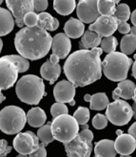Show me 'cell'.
<instances>
[{"mask_svg":"<svg viewBox=\"0 0 136 157\" xmlns=\"http://www.w3.org/2000/svg\"><path fill=\"white\" fill-rule=\"evenodd\" d=\"M101 48L79 50L71 53L65 62L64 72L75 88L93 84L102 76Z\"/></svg>","mask_w":136,"mask_h":157,"instance_id":"cell-1","label":"cell"},{"mask_svg":"<svg viewBox=\"0 0 136 157\" xmlns=\"http://www.w3.org/2000/svg\"><path fill=\"white\" fill-rule=\"evenodd\" d=\"M51 38L46 30L37 26H26L15 34L14 46L16 51L23 57L38 60L46 56L50 52Z\"/></svg>","mask_w":136,"mask_h":157,"instance_id":"cell-2","label":"cell"},{"mask_svg":"<svg viewBox=\"0 0 136 157\" xmlns=\"http://www.w3.org/2000/svg\"><path fill=\"white\" fill-rule=\"evenodd\" d=\"M15 92L17 97L28 105H38L46 95L43 79L32 75H24L17 81Z\"/></svg>","mask_w":136,"mask_h":157,"instance_id":"cell-3","label":"cell"},{"mask_svg":"<svg viewBox=\"0 0 136 157\" xmlns=\"http://www.w3.org/2000/svg\"><path fill=\"white\" fill-rule=\"evenodd\" d=\"M133 60L127 54L114 51L108 52L101 62L102 71L108 79L119 82L127 78Z\"/></svg>","mask_w":136,"mask_h":157,"instance_id":"cell-4","label":"cell"},{"mask_svg":"<svg viewBox=\"0 0 136 157\" xmlns=\"http://www.w3.org/2000/svg\"><path fill=\"white\" fill-rule=\"evenodd\" d=\"M26 122L25 112L17 106H7L0 112V131L6 134L20 132Z\"/></svg>","mask_w":136,"mask_h":157,"instance_id":"cell-5","label":"cell"},{"mask_svg":"<svg viewBox=\"0 0 136 157\" xmlns=\"http://www.w3.org/2000/svg\"><path fill=\"white\" fill-rule=\"evenodd\" d=\"M51 133L54 140L61 143H68L78 134L79 124L74 116L67 114H61L51 123Z\"/></svg>","mask_w":136,"mask_h":157,"instance_id":"cell-6","label":"cell"},{"mask_svg":"<svg viewBox=\"0 0 136 157\" xmlns=\"http://www.w3.org/2000/svg\"><path fill=\"white\" fill-rule=\"evenodd\" d=\"M106 109L108 121L115 126L127 125L134 116L131 106L124 99L114 100L112 103H108Z\"/></svg>","mask_w":136,"mask_h":157,"instance_id":"cell-7","label":"cell"},{"mask_svg":"<svg viewBox=\"0 0 136 157\" xmlns=\"http://www.w3.org/2000/svg\"><path fill=\"white\" fill-rule=\"evenodd\" d=\"M93 141L79 133L70 142L65 143V151L70 157H89L93 151Z\"/></svg>","mask_w":136,"mask_h":157,"instance_id":"cell-8","label":"cell"},{"mask_svg":"<svg viewBox=\"0 0 136 157\" xmlns=\"http://www.w3.org/2000/svg\"><path fill=\"white\" fill-rule=\"evenodd\" d=\"M13 139V147L17 152L28 156L39 146V140L37 135H35L32 132L28 131L26 132H18Z\"/></svg>","mask_w":136,"mask_h":157,"instance_id":"cell-9","label":"cell"},{"mask_svg":"<svg viewBox=\"0 0 136 157\" xmlns=\"http://www.w3.org/2000/svg\"><path fill=\"white\" fill-rule=\"evenodd\" d=\"M18 71L15 64L7 58H0V90L12 88L17 81Z\"/></svg>","mask_w":136,"mask_h":157,"instance_id":"cell-10","label":"cell"},{"mask_svg":"<svg viewBox=\"0 0 136 157\" xmlns=\"http://www.w3.org/2000/svg\"><path fill=\"white\" fill-rule=\"evenodd\" d=\"M119 21L114 15H99L96 20L90 23L89 30L97 33L101 36H110L112 35L118 27Z\"/></svg>","mask_w":136,"mask_h":157,"instance_id":"cell-11","label":"cell"},{"mask_svg":"<svg viewBox=\"0 0 136 157\" xmlns=\"http://www.w3.org/2000/svg\"><path fill=\"white\" fill-rule=\"evenodd\" d=\"M6 5L19 28L24 27V15L29 12H34L33 0H6Z\"/></svg>","mask_w":136,"mask_h":157,"instance_id":"cell-12","label":"cell"},{"mask_svg":"<svg viewBox=\"0 0 136 157\" xmlns=\"http://www.w3.org/2000/svg\"><path fill=\"white\" fill-rule=\"evenodd\" d=\"M76 14L80 21L90 24L100 15L97 9V0H79L76 6Z\"/></svg>","mask_w":136,"mask_h":157,"instance_id":"cell-13","label":"cell"},{"mask_svg":"<svg viewBox=\"0 0 136 157\" xmlns=\"http://www.w3.org/2000/svg\"><path fill=\"white\" fill-rule=\"evenodd\" d=\"M75 87L69 80H62L58 82L53 89V96L56 102L69 103L71 106L75 105L74 95Z\"/></svg>","mask_w":136,"mask_h":157,"instance_id":"cell-14","label":"cell"},{"mask_svg":"<svg viewBox=\"0 0 136 157\" xmlns=\"http://www.w3.org/2000/svg\"><path fill=\"white\" fill-rule=\"evenodd\" d=\"M59 58L54 53H51L50 60L45 62L41 66L40 75L41 76L50 82V84H54L61 73V66L59 65Z\"/></svg>","mask_w":136,"mask_h":157,"instance_id":"cell-15","label":"cell"},{"mask_svg":"<svg viewBox=\"0 0 136 157\" xmlns=\"http://www.w3.org/2000/svg\"><path fill=\"white\" fill-rule=\"evenodd\" d=\"M51 49L59 59H65L71 50L70 38L63 33H57L51 38Z\"/></svg>","mask_w":136,"mask_h":157,"instance_id":"cell-16","label":"cell"},{"mask_svg":"<svg viewBox=\"0 0 136 157\" xmlns=\"http://www.w3.org/2000/svg\"><path fill=\"white\" fill-rule=\"evenodd\" d=\"M114 147L121 156H130L136 147V140L130 134L122 133L117 136L114 141Z\"/></svg>","mask_w":136,"mask_h":157,"instance_id":"cell-17","label":"cell"},{"mask_svg":"<svg viewBox=\"0 0 136 157\" xmlns=\"http://www.w3.org/2000/svg\"><path fill=\"white\" fill-rule=\"evenodd\" d=\"M136 86L135 84L128 79H124L119 81L118 83V87H117L113 92H112V98L113 100L116 99H124V100H128V99H132L133 101L136 100Z\"/></svg>","mask_w":136,"mask_h":157,"instance_id":"cell-18","label":"cell"},{"mask_svg":"<svg viewBox=\"0 0 136 157\" xmlns=\"http://www.w3.org/2000/svg\"><path fill=\"white\" fill-rule=\"evenodd\" d=\"M102 40V36L97 33L88 30L82 34V38L79 42L80 50H89L98 47Z\"/></svg>","mask_w":136,"mask_h":157,"instance_id":"cell-19","label":"cell"},{"mask_svg":"<svg viewBox=\"0 0 136 157\" xmlns=\"http://www.w3.org/2000/svg\"><path fill=\"white\" fill-rule=\"evenodd\" d=\"M65 34L70 38H78L85 32V26L82 21L71 17L69 19L64 27Z\"/></svg>","mask_w":136,"mask_h":157,"instance_id":"cell-20","label":"cell"},{"mask_svg":"<svg viewBox=\"0 0 136 157\" xmlns=\"http://www.w3.org/2000/svg\"><path fill=\"white\" fill-rule=\"evenodd\" d=\"M94 154L95 156L101 157H114L117 152L114 147V141L104 139L95 144L94 147Z\"/></svg>","mask_w":136,"mask_h":157,"instance_id":"cell-21","label":"cell"},{"mask_svg":"<svg viewBox=\"0 0 136 157\" xmlns=\"http://www.w3.org/2000/svg\"><path fill=\"white\" fill-rule=\"evenodd\" d=\"M14 27V18L6 9L0 8V36L10 33Z\"/></svg>","mask_w":136,"mask_h":157,"instance_id":"cell-22","label":"cell"},{"mask_svg":"<svg viewBox=\"0 0 136 157\" xmlns=\"http://www.w3.org/2000/svg\"><path fill=\"white\" fill-rule=\"evenodd\" d=\"M26 118L27 122L32 128H40L46 122L47 115L42 109L35 107L29 110L28 113L26 114Z\"/></svg>","mask_w":136,"mask_h":157,"instance_id":"cell-23","label":"cell"},{"mask_svg":"<svg viewBox=\"0 0 136 157\" xmlns=\"http://www.w3.org/2000/svg\"><path fill=\"white\" fill-rule=\"evenodd\" d=\"M37 15H38V21H37V25H36L37 27L41 28L43 30L50 31V32L55 31L58 29L59 21L56 18L51 16L49 13L41 12Z\"/></svg>","mask_w":136,"mask_h":157,"instance_id":"cell-24","label":"cell"},{"mask_svg":"<svg viewBox=\"0 0 136 157\" xmlns=\"http://www.w3.org/2000/svg\"><path fill=\"white\" fill-rule=\"evenodd\" d=\"M76 7L75 0H53V9L61 15H69Z\"/></svg>","mask_w":136,"mask_h":157,"instance_id":"cell-25","label":"cell"},{"mask_svg":"<svg viewBox=\"0 0 136 157\" xmlns=\"http://www.w3.org/2000/svg\"><path fill=\"white\" fill-rule=\"evenodd\" d=\"M108 103L110 100L105 92H97L90 96L89 108L94 110H103L108 107Z\"/></svg>","mask_w":136,"mask_h":157,"instance_id":"cell-26","label":"cell"},{"mask_svg":"<svg viewBox=\"0 0 136 157\" xmlns=\"http://www.w3.org/2000/svg\"><path fill=\"white\" fill-rule=\"evenodd\" d=\"M120 49L121 52L127 55L133 53L136 49V35L130 33L125 34L120 43Z\"/></svg>","mask_w":136,"mask_h":157,"instance_id":"cell-27","label":"cell"},{"mask_svg":"<svg viewBox=\"0 0 136 157\" xmlns=\"http://www.w3.org/2000/svg\"><path fill=\"white\" fill-rule=\"evenodd\" d=\"M51 122H48L46 125H42L40 127V128L37 132V137L38 140L46 147L48 146L50 143H51L54 138L52 136L51 133Z\"/></svg>","mask_w":136,"mask_h":157,"instance_id":"cell-28","label":"cell"},{"mask_svg":"<svg viewBox=\"0 0 136 157\" xmlns=\"http://www.w3.org/2000/svg\"><path fill=\"white\" fill-rule=\"evenodd\" d=\"M3 57L13 61L17 67L18 72H25V71H27L29 70L30 63H29L28 59L23 57L22 55L11 54V55H5V56H3Z\"/></svg>","mask_w":136,"mask_h":157,"instance_id":"cell-29","label":"cell"},{"mask_svg":"<svg viewBox=\"0 0 136 157\" xmlns=\"http://www.w3.org/2000/svg\"><path fill=\"white\" fill-rule=\"evenodd\" d=\"M113 15L117 18V20L120 22H127L130 19V7L127 4H119L115 8V12Z\"/></svg>","mask_w":136,"mask_h":157,"instance_id":"cell-30","label":"cell"},{"mask_svg":"<svg viewBox=\"0 0 136 157\" xmlns=\"http://www.w3.org/2000/svg\"><path fill=\"white\" fill-rule=\"evenodd\" d=\"M117 44H118V42H117L116 37H114V36H112V35L106 36V37L104 39H102L100 42L102 51L107 52V53L114 52L116 50Z\"/></svg>","mask_w":136,"mask_h":157,"instance_id":"cell-31","label":"cell"},{"mask_svg":"<svg viewBox=\"0 0 136 157\" xmlns=\"http://www.w3.org/2000/svg\"><path fill=\"white\" fill-rule=\"evenodd\" d=\"M74 117L79 125L87 124L89 119V110L87 108L79 107L74 113Z\"/></svg>","mask_w":136,"mask_h":157,"instance_id":"cell-32","label":"cell"},{"mask_svg":"<svg viewBox=\"0 0 136 157\" xmlns=\"http://www.w3.org/2000/svg\"><path fill=\"white\" fill-rule=\"evenodd\" d=\"M69 113V109L65 103H61V102H56L54 103L51 108V113L53 118H55L61 114H67Z\"/></svg>","mask_w":136,"mask_h":157,"instance_id":"cell-33","label":"cell"},{"mask_svg":"<svg viewBox=\"0 0 136 157\" xmlns=\"http://www.w3.org/2000/svg\"><path fill=\"white\" fill-rule=\"evenodd\" d=\"M108 125V118L106 115L98 113L93 119V126L96 130H103Z\"/></svg>","mask_w":136,"mask_h":157,"instance_id":"cell-34","label":"cell"},{"mask_svg":"<svg viewBox=\"0 0 136 157\" xmlns=\"http://www.w3.org/2000/svg\"><path fill=\"white\" fill-rule=\"evenodd\" d=\"M37 21H38V15H37V13H35L34 12L27 13L24 15V17H23L24 25H26L27 27L36 26V25H37Z\"/></svg>","mask_w":136,"mask_h":157,"instance_id":"cell-35","label":"cell"},{"mask_svg":"<svg viewBox=\"0 0 136 157\" xmlns=\"http://www.w3.org/2000/svg\"><path fill=\"white\" fill-rule=\"evenodd\" d=\"M49 6L48 0H33V7H34V12L36 13H41L46 11Z\"/></svg>","mask_w":136,"mask_h":157,"instance_id":"cell-36","label":"cell"},{"mask_svg":"<svg viewBox=\"0 0 136 157\" xmlns=\"http://www.w3.org/2000/svg\"><path fill=\"white\" fill-rule=\"evenodd\" d=\"M12 151V147L8 146V142L5 139H0V157H4Z\"/></svg>","mask_w":136,"mask_h":157,"instance_id":"cell-37","label":"cell"},{"mask_svg":"<svg viewBox=\"0 0 136 157\" xmlns=\"http://www.w3.org/2000/svg\"><path fill=\"white\" fill-rule=\"evenodd\" d=\"M28 156H31V157H32V156H47V151H46V149H45V146L42 143H39V146L37 149H36V151H34Z\"/></svg>","mask_w":136,"mask_h":157,"instance_id":"cell-38","label":"cell"},{"mask_svg":"<svg viewBox=\"0 0 136 157\" xmlns=\"http://www.w3.org/2000/svg\"><path fill=\"white\" fill-rule=\"evenodd\" d=\"M117 30H118V32L122 34H127L130 33V25L127 22H120L118 24V27H117Z\"/></svg>","mask_w":136,"mask_h":157,"instance_id":"cell-39","label":"cell"},{"mask_svg":"<svg viewBox=\"0 0 136 157\" xmlns=\"http://www.w3.org/2000/svg\"><path fill=\"white\" fill-rule=\"evenodd\" d=\"M79 134L84 136V137H86L87 139H89L90 141L93 140V133L92 131H89V128H85V130H83L81 132H79Z\"/></svg>","mask_w":136,"mask_h":157,"instance_id":"cell-40","label":"cell"},{"mask_svg":"<svg viewBox=\"0 0 136 157\" xmlns=\"http://www.w3.org/2000/svg\"><path fill=\"white\" fill-rule=\"evenodd\" d=\"M129 134H130V135L133 136L134 138L136 137V124H135V123H133V124L130 127V128H129Z\"/></svg>","mask_w":136,"mask_h":157,"instance_id":"cell-41","label":"cell"},{"mask_svg":"<svg viewBox=\"0 0 136 157\" xmlns=\"http://www.w3.org/2000/svg\"><path fill=\"white\" fill-rule=\"evenodd\" d=\"M130 20H131L132 25L135 26V25H136V11H133L132 13H130Z\"/></svg>","mask_w":136,"mask_h":157,"instance_id":"cell-42","label":"cell"},{"mask_svg":"<svg viewBox=\"0 0 136 157\" xmlns=\"http://www.w3.org/2000/svg\"><path fill=\"white\" fill-rule=\"evenodd\" d=\"M131 70H132V76L133 77H136V63H135V60H133V63L131 65Z\"/></svg>","mask_w":136,"mask_h":157,"instance_id":"cell-43","label":"cell"},{"mask_svg":"<svg viewBox=\"0 0 136 157\" xmlns=\"http://www.w3.org/2000/svg\"><path fill=\"white\" fill-rule=\"evenodd\" d=\"M130 34H133V35H136V28H135V26H133V27L130 28Z\"/></svg>","mask_w":136,"mask_h":157,"instance_id":"cell-44","label":"cell"},{"mask_svg":"<svg viewBox=\"0 0 136 157\" xmlns=\"http://www.w3.org/2000/svg\"><path fill=\"white\" fill-rule=\"evenodd\" d=\"M5 99H6L5 95H3V94H2V90H0V103H2L3 101H5Z\"/></svg>","mask_w":136,"mask_h":157,"instance_id":"cell-45","label":"cell"},{"mask_svg":"<svg viewBox=\"0 0 136 157\" xmlns=\"http://www.w3.org/2000/svg\"><path fill=\"white\" fill-rule=\"evenodd\" d=\"M90 96L92 95H89V94H86L84 96V100L86 101V102H89V100H90Z\"/></svg>","mask_w":136,"mask_h":157,"instance_id":"cell-46","label":"cell"},{"mask_svg":"<svg viewBox=\"0 0 136 157\" xmlns=\"http://www.w3.org/2000/svg\"><path fill=\"white\" fill-rule=\"evenodd\" d=\"M79 128L85 130V128H89V126H88V124H83V125H79Z\"/></svg>","mask_w":136,"mask_h":157,"instance_id":"cell-47","label":"cell"},{"mask_svg":"<svg viewBox=\"0 0 136 157\" xmlns=\"http://www.w3.org/2000/svg\"><path fill=\"white\" fill-rule=\"evenodd\" d=\"M2 48H3V42H2V39L0 38V52L2 51Z\"/></svg>","mask_w":136,"mask_h":157,"instance_id":"cell-48","label":"cell"},{"mask_svg":"<svg viewBox=\"0 0 136 157\" xmlns=\"http://www.w3.org/2000/svg\"><path fill=\"white\" fill-rule=\"evenodd\" d=\"M122 133H124L122 131H120V130H118V131H116V135H120V134H122Z\"/></svg>","mask_w":136,"mask_h":157,"instance_id":"cell-49","label":"cell"},{"mask_svg":"<svg viewBox=\"0 0 136 157\" xmlns=\"http://www.w3.org/2000/svg\"><path fill=\"white\" fill-rule=\"evenodd\" d=\"M114 1H115V3H116V4H118V3L121 1V0H114Z\"/></svg>","mask_w":136,"mask_h":157,"instance_id":"cell-50","label":"cell"},{"mask_svg":"<svg viewBox=\"0 0 136 157\" xmlns=\"http://www.w3.org/2000/svg\"><path fill=\"white\" fill-rule=\"evenodd\" d=\"M4 1V0H0V5H1L2 4V2Z\"/></svg>","mask_w":136,"mask_h":157,"instance_id":"cell-51","label":"cell"}]
</instances>
